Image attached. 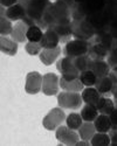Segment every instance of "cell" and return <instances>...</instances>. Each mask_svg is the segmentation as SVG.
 Wrapping results in <instances>:
<instances>
[{
	"label": "cell",
	"mask_w": 117,
	"mask_h": 146,
	"mask_svg": "<svg viewBox=\"0 0 117 146\" xmlns=\"http://www.w3.org/2000/svg\"><path fill=\"white\" fill-rule=\"evenodd\" d=\"M18 4H20L26 11V17L21 21L28 25V27L37 25L45 29L43 17L52 5L49 0H18Z\"/></svg>",
	"instance_id": "6da1fadb"
},
{
	"label": "cell",
	"mask_w": 117,
	"mask_h": 146,
	"mask_svg": "<svg viewBox=\"0 0 117 146\" xmlns=\"http://www.w3.org/2000/svg\"><path fill=\"white\" fill-rule=\"evenodd\" d=\"M72 22V11L70 8L61 1H56L49 6L43 17L45 29H48L51 26L56 23Z\"/></svg>",
	"instance_id": "7a4b0ae2"
},
{
	"label": "cell",
	"mask_w": 117,
	"mask_h": 146,
	"mask_svg": "<svg viewBox=\"0 0 117 146\" xmlns=\"http://www.w3.org/2000/svg\"><path fill=\"white\" fill-rule=\"evenodd\" d=\"M72 32L73 36L77 40L90 41L96 35L91 25L88 22L87 18L83 20H72Z\"/></svg>",
	"instance_id": "3957f363"
},
{
	"label": "cell",
	"mask_w": 117,
	"mask_h": 146,
	"mask_svg": "<svg viewBox=\"0 0 117 146\" xmlns=\"http://www.w3.org/2000/svg\"><path fill=\"white\" fill-rule=\"evenodd\" d=\"M87 20L94 28V31L96 32V34L103 31H107L111 23V17L104 11V8L100 12H96V13L89 14L87 17Z\"/></svg>",
	"instance_id": "277c9868"
},
{
	"label": "cell",
	"mask_w": 117,
	"mask_h": 146,
	"mask_svg": "<svg viewBox=\"0 0 117 146\" xmlns=\"http://www.w3.org/2000/svg\"><path fill=\"white\" fill-rule=\"evenodd\" d=\"M56 68L61 72L62 77H64L66 80L78 78L80 74H81V71L77 69V67L74 62V58L69 57V56H64L63 58L58 61L56 63Z\"/></svg>",
	"instance_id": "5b68a950"
},
{
	"label": "cell",
	"mask_w": 117,
	"mask_h": 146,
	"mask_svg": "<svg viewBox=\"0 0 117 146\" xmlns=\"http://www.w3.org/2000/svg\"><path fill=\"white\" fill-rule=\"evenodd\" d=\"M89 46H90V41L75 39L66 43L63 48V54L69 57H78L82 55H86L89 52Z\"/></svg>",
	"instance_id": "8992f818"
},
{
	"label": "cell",
	"mask_w": 117,
	"mask_h": 146,
	"mask_svg": "<svg viewBox=\"0 0 117 146\" xmlns=\"http://www.w3.org/2000/svg\"><path fill=\"white\" fill-rule=\"evenodd\" d=\"M82 95H78L75 91H63L58 94L57 103L63 109H72L76 110L82 104Z\"/></svg>",
	"instance_id": "52a82bcc"
},
{
	"label": "cell",
	"mask_w": 117,
	"mask_h": 146,
	"mask_svg": "<svg viewBox=\"0 0 117 146\" xmlns=\"http://www.w3.org/2000/svg\"><path fill=\"white\" fill-rule=\"evenodd\" d=\"M66 119V115L63 112L62 109L60 108H54L52 110L47 113V116L43 118L42 120V124H43V127L49 130V131H53L55 130L56 127H58L61 125V123Z\"/></svg>",
	"instance_id": "ba28073f"
},
{
	"label": "cell",
	"mask_w": 117,
	"mask_h": 146,
	"mask_svg": "<svg viewBox=\"0 0 117 146\" xmlns=\"http://www.w3.org/2000/svg\"><path fill=\"white\" fill-rule=\"evenodd\" d=\"M55 137L62 144L73 146V145H76V143L78 141L80 135H77L75 130L70 129L68 126H58L55 133Z\"/></svg>",
	"instance_id": "9c48e42d"
},
{
	"label": "cell",
	"mask_w": 117,
	"mask_h": 146,
	"mask_svg": "<svg viewBox=\"0 0 117 146\" xmlns=\"http://www.w3.org/2000/svg\"><path fill=\"white\" fill-rule=\"evenodd\" d=\"M42 80L43 76H41V74H39L38 71L29 72L26 77V86H25L26 92L31 95H35L40 90H42Z\"/></svg>",
	"instance_id": "30bf717a"
},
{
	"label": "cell",
	"mask_w": 117,
	"mask_h": 146,
	"mask_svg": "<svg viewBox=\"0 0 117 146\" xmlns=\"http://www.w3.org/2000/svg\"><path fill=\"white\" fill-rule=\"evenodd\" d=\"M58 84H60V80L56 76V74L53 72H48V74L43 75L42 80V92L47 96H53L56 95L58 90Z\"/></svg>",
	"instance_id": "8fae6325"
},
{
	"label": "cell",
	"mask_w": 117,
	"mask_h": 146,
	"mask_svg": "<svg viewBox=\"0 0 117 146\" xmlns=\"http://www.w3.org/2000/svg\"><path fill=\"white\" fill-rule=\"evenodd\" d=\"M94 39H95L97 42L102 43L109 52L114 50L117 48V36L114 35L109 28L107 31H103L101 33H97L95 36H94Z\"/></svg>",
	"instance_id": "7c38bea8"
},
{
	"label": "cell",
	"mask_w": 117,
	"mask_h": 146,
	"mask_svg": "<svg viewBox=\"0 0 117 146\" xmlns=\"http://www.w3.org/2000/svg\"><path fill=\"white\" fill-rule=\"evenodd\" d=\"M51 29H53L57 36L60 38V42L67 43L70 41V38L73 36V32H72V22H64V23H56L49 27Z\"/></svg>",
	"instance_id": "4fadbf2b"
},
{
	"label": "cell",
	"mask_w": 117,
	"mask_h": 146,
	"mask_svg": "<svg viewBox=\"0 0 117 146\" xmlns=\"http://www.w3.org/2000/svg\"><path fill=\"white\" fill-rule=\"evenodd\" d=\"M109 53H110V52H109L102 43L97 42L95 39L90 40V46H89L88 55H89L92 60H104V58L108 57Z\"/></svg>",
	"instance_id": "5bb4252c"
},
{
	"label": "cell",
	"mask_w": 117,
	"mask_h": 146,
	"mask_svg": "<svg viewBox=\"0 0 117 146\" xmlns=\"http://www.w3.org/2000/svg\"><path fill=\"white\" fill-rule=\"evenodd\" d=\"M95 88L98 90V92L102 96L108 97V96L112 95V92H114L116 87H115L112 80L110 78V76L108 75V76H104V77L98 78L96 84H95Z\"/></svg>",
	"instance_id": "9a60e30c"
},
{
	"label": "cell",
	"mask_w": 117,
	"mask_h": 146,
	"mask_svg": "<svg viewBox=\"0 0 117 146\" xmlns=\"http://www.w3.org/2000/svg\"><path fill=\"white\" fill-rule=\"evenodd\" d=\"M58 42H60V38H58L57 34L51 28L46 29V32L43 33L42 39L40 41L42 48H45V49H52V48L58 47L57 46Z\"/></svg>",
	"instance_id": "2e32d148"
},
{
	"label": "cell",
	"mask_w": 117,
	"mask_h": 146,
	"mask_svg": "<svg viewBox=\"0 0 117 146\" xmlns=\"http://www.w3.org/2000/svg\"><path fill=\"white\" fill-rule=\"evenodd\" d=\"M89 69H90L98 78L104 77V76H108L109 72H110V70H111V68H110V66L108 64V62H105L104 60H92Z\"/></svg>",
	"instance_id": "e0dca14e"
},
{
	"label": "cell",
	"mask_w": 117,
	"mask_h": 146,
	"mask_svg": "<svg viewBox=\"0 0 117 146\" xmlns=\"http://www.w3.org/2000/svg\"><path fill=\"white\" fill-rule=\"evenodd\" d=\"M27 31H28V25H26L23 21L18 22L13 27L11 36L15 42H25L27 39Z\"/></svg>",
	"instance_id": "ac0fdd59"
},
{
	"label": "cell",
	"mask_w": 117,
	"mask_h": 146,
	"mask_svg": "<svg viewBox=\"0 0 117 146\" xmlns=\"http://www.w3.org/2000/svg\"><path fill=\"white\" fill-rule=\"evenodd\" d=\"M60 54H61V48L60 47L52 48V49H45L40 53V60H41V62L43 64L51 66L55 62Z\"/></svg>",
	"instance_id": "d6986e66"
},
{
	"label": "cell",
	"mask_w": 117,
	"mask_h": 146,
	"mask_svg": "<svg viewBox=\"0 0 117 146\" xmlns=\"http://www.w3.org/2000/svg\"><path fill=\"white\" fill-rule=\"evenodd\" d=\"M5 15L11 20V21H18V20H23L26 17V11L20 4H15L6 9Z\"/></svg>",
	"instance_id": "ffe728a7"
},
{
	"label": "cell",
	"mask_w": 117,
	"mask_h": 146,
	"mask_svg": "<svg viewBox=\"0 0 117 146\" xmlns=\"http://www.w3.org/2000/svg\"><path fill=\"white\" fill-rule=\"evenodd\" d=\"M60 87L66 90V91H75L78 92L83 89V83L81 82L80 77L78 78H73V80H66L64 77L60 78Z\"/></svg>",
	"instance_id": "44dd1931"
},
{
	"label": "cell",
	"mask_w": 117,
	"mask_h": 146,
	"mask_svg": "<svg viewBox=\"0 0 117 146\" xmlns=\"http://www.w3.org/2000/svg\"><path fill=\"white\" fill-rule=\"evenodd\" d=\"M101 96L102 95L98 92V90L96 88H87L82 92V100L84 101L86 104L96 106L98 101L101 100Z\"/></svg>",
	"instance_id": "7402d4cb"
},
{
	"label": "cell",
	"mask_w": 117,
	"mask_h": 146,
	"mask_svg": "<svg viewBox=\"0 0 117 146\" xmlns=\"http://www.w3.org/2000/svg\"><path fill=\"white\" fill-rule=\"evenodd\" d=\"M80 5L84 9V12L87 13V17H88L89 14L102 11L105 6V0H86L83 4H80Z\"/></svg>",
	"instance_id": "603a6c76"
},
{
	"label": "cell",
	"mask_w": 117,
	"mask_h": 146,
	"mask_svg": "<svg viewBox=\"0 0 117 146\" xmlns=\"http://www.w3.org/2000/svg\"><path fill=\"white\" fill-rule=\"evenodd\" d=\"M0 49H1L3 53L13 56L18 52V43L13 40L5 38V36H1L0 38Z\"/></svg>",
	"instance_id": "cb8c5ba5"
},
{
	"label": "cell",
	"mask_w": 117,
	"mask_h": 146,
	"mask_svg": "<svg viewBox=\"0 0 117 146\" xmlns=\"http://www.w3.org/2000/svg\"><path fill=\"white\" fill-rule=\"evenodd\" d=\"M94 124H95V127H96V131L97 132H104V133H107L112 127L109 116L108 115H103V113H101L100 116H97V118L95 119V123H94Z\"/></svg>",
	"instance_id": "d4e9b609"
},
{
	"label": "cell",
	"mask_w": 117,
	"mask_h": 146,
	"mask_svg": "<svg viewBox=\"0 0 117 146\" xmlns=\"http://www.w3.org/2000/svg\"><path fill=\"white\" fill-rule=\"evenodd\" d=\"M97 110L100 113H103V115H110L112 111H114V109L116 108V104L115 102H112L110 98H108V97H101V100L98 101L97 105Z\"/></svg>",
	"instance_id": "484cf974"
},
{
	"label": "cell",
	"mask_w": 117,
	"mask_h": 146,
	"mask_svg": "<svg viewBox=\"0 0 117 146\" xmlns=\"http://www.w3.org/2000/svg\"><path fill=\"white\" fill-rule=\"evenodd\" d=\"M95 131H96V127H95V124H91V121H86L84 124H82L81 127L78 129V135H80V138L83 139V140H91V138L95 135Z\"/></svg>",
	"instance_id": "4316f807"
},
{
	"label": "cell",
	"mask_w": 117,
	"mask_h": 146,
	"mask_svg": "<svg viewBox=\"0 0 117 146\" xmlns=\"http://www.w3.org/2000/svg\"><path fill=\"white\" fill-rule=\"evenodd\" d=\"M5 7L1 6V18H0V33H1V36L12 34V31H13V27H12V22L11 20L5 15Z\"/></svg>",
	"instance_id": "83f0119b"
},
{
	"label": "cell",
	"mask_w": 117,
	"mask_h": 146,
	"mask_svg": "<svg viewBox=\"0 0 117 146\" xmlns=\"http://www.w3.org/2000/svg\"><path fill=\"white\" fill-rule=\"evenodd\" d=\"M81 116L84 121H94L98 116V110L96 106L87 104L83 109L81 110Z\"/></svg>",
	"instance_id": "f1b7e54d"
},
{
	"label": "cell",
	"mask_w": 117,
	"mask_h": 146,
	"mask_svg": "<svg viewBox=\"0 0 117 146\" xmlns=\"http://www.w3.org/2000/svg\"><path fill=\"white\" fill-rule=\"evenodd\" d=\"M80 80H81L82 83H83V86H86V87H92V86H95V84H96L98 77L89 69V70L81 71Z\"/></svg>",
	"instance_id": "f546056e"
},
{
	"label": "cell",
	"mask_w": 117,
	"mask_h": 146,
	"mask_svg": "<svg viewBox=\"0 0 117 146\" xmlns=\"http://www.w3.org/2000/svg\"><path fill=\"white\" fill-rule=\"evenodd\" d=\"M43 36L42 33V28L34 25V26H29L28 31H27V40L31 42H40Z\"/></svg>",
	"instance_id": "4dcf8cb0"
},
{
	"label": "cell",
	"mask_w": 117,
	"mask_h": 146,
	"mask_svg": "<svg viewBox=\"0 0 117 146\" xmlns=\"http://www.w3.org/2000/svg\"><path fill=\"white\" fill-rule=\"evenodd\" d=\"M73 58H74V62H75V64H76V67H77V69H78L80 71L89 70L92 58H91L88 54L82 55V56H78V57H73Z\"/></svg>",
	"instance_id": "1f68e13d"
},
{
	"label": "cell",
	"mask_w": 117,
	"mask_h": 146,
	"mask_svg": "<svg viewBox=\"0 0 117 146\" xmlns=\"http://www.w3.org/2000/svg\"><path fill=\"white\" fill-rule=\"evenodd\" d=\"M110 143L111 140L109 135H105L104 132H98L91 138V145L94 146H108Z\"/></svg>",
	"instance_id": "d6a6232c"
},
{
	"label": "cell",
	"mask_w": 117,
	"mask_h": 146,
	"mask_svg": "<svg viewBox=\"0 0 117 146\" xmlns=\"http://www.w3.org/2000/svg\"><path fill=\"white\" fill-rule=\"evenodd\" d=\"M82 120H83V118H82V116L78 113H70V115H68V117L66 119L67 126L73 129V130H78L81 127Z\"/></svg>",
	"instance_id": "836d02e7"
},
{
	"label": "cell",
	"mask_w": 117,
	"mask_h": 146,
	"mask_svg": "<svg viewBox=\"0 0 117 146\" xmlns=\"http://www.w3.org/2000/svg\"><path fill=\"white\" fill-rule=\"evenodd\" d=\"M26 52L29 54V55H38L41 53V49H42V46L40 42H28L25 47Z\"/></svg>",
	"instance_id": "e575fe53"
},
{
	"label": "cell",
	"mask_w": 117,
	"mask_h": 146,
	"mask_svg": "<svg viewBox=\"0 0 117 146\" xmlns=\"http://www.w3.org/2000/svg\"><path fill=\"white\" fill-rule=\"evenodd\" d=\"M107 62L111 69H117V48L109 53L107 57Z\"/></svg>",
	"instance_id": "d590c367"
},
{
	"label": "cell",
	"mask_w": 117,
	"mask_h": 146,
	"mask_svg": "<svg viewBox=\"0 0 117 146\" xmlns=\"http://www.w3.org/2000/svg\"><path fill=\"white\" fill-rule=\"evenodd\" d=\"M109 137L111 140V144L117 145V126H112L109 131Z\"/></svg>",
	"instance_id": "8d00e7d4"
},
{
	"label": "cell",
	"mask_w": 117,
	"mask_h": 146,
	"mask_svg": "<svg viewBox=\"0 0 117 146\" xmlns=\"http://www.w3.org/2000/svg\"><path fill=\"white\" fill-rule=\"evenodd\" d=\"M110 121H111V125L112 126H117V108L114 109V111L109 115Z\"/></svg>",
	"instance_id": "74e56055"
},
{
	"label": "cell",
	"mask_w": 117,
	"mask_h": 146,
	"mask_svg": "<svg viewBox=\"0 0 117 146\" xmlns=\"http://www.w3.org/2000/svg\"><path fill=\"white\" fill-rule=\"evenodd\" d=\"M0 3H1V6L4 7H11L15 4H18V0H0Z\"/></svg>",
	"instance_id": "f35d334b"
},
{
	"label": "cell",
	"mask_w": 117,
	"mask_h": 146,
	"mask_svg": "<svg viewBox=\"0 0 117 146\" xmlns=\"http://www.w3.org/2000/svg\"><path fill=\"white\" fill-rule=\"evenodd\" d=\"M57 1H61V3H63L64 5H67L69 8H70V11H72L77 4L74 1V0H57Z\"/></svg>",
	"instance_id": "ab89813d"
},
{
	"label": "cell",
	"mask_w": 117,
	"mask_h": 146,
	"mask_svg": "<svg viewBox=\"0 0 117 146\" xmlns=\"http://www.w3.org/2000/svg\"><path fill=\"white\" fill-rule=\"evenodd\" d=\"M112 96H114V102H115V104H116V106H117V87L115 88V90H114V92H112Z\"/></svg>",
	"instance_id": "60d3db41"
},
{
	"label": "cell",
	"mask_w": 117,
	"mask_h": 146,
	"mask_svg": "<svg viewBox=\"0 0 117 146\" xmlns=\"http://www.w3.org/2000/svg\"><path fill=\"white\" fill-rule=\"evenodd\" d=\"M74 1H75L76 4H83V3L86 1V0H74Z\"/></svg>",
	"instance_id": "b9f144b4"
}]
</instances>
